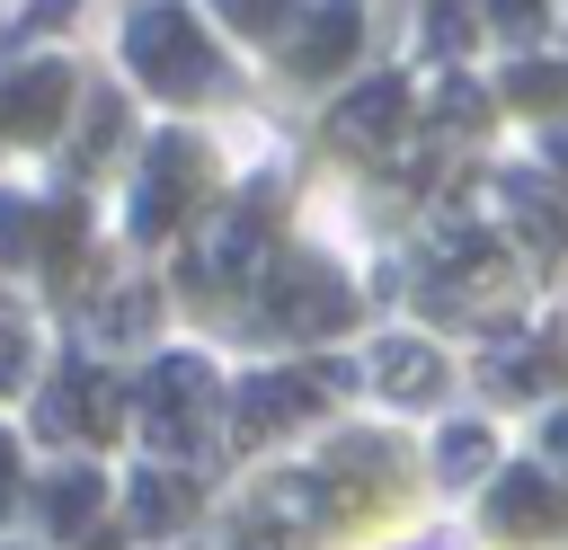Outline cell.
Listing matches in <instances>:
<instances>
[{"mask_svg": "<svg viewBox=\"0 0 568 550\" xmlns=\"http://www.w3.org/2000/svg\"><path fill=\"white\" fill-rule=\"evenodd\" d=\"M124 44H133V71H142L160 98H195V89H213V44L195 35V18H186L178 0H142L133 27H124Z\"/></svg>", "mask_w": 568, "mask_h": 550, "instance_id": "1", "label": "cell"}, {"mask_svg": "<svg viewBox=\"0 0 568 550\" xmlns=\"http://www.w3.org/2000/svg\"><path fill=\"white\" fill-rule=\"evenodd\" d=\"M133 408H142V426H151L169 452H186V444L204 435V417H213V373H204L195 355H169V364H151V373H142Z\"/></svg>", "mask_w": 568, "mask_h": 550, "instance_id": "2", "label": "cell"}, {"mask_svg": "<svg viewBox=\"0 0 568 550\" xmlns=\"http://www.w3.org/2000/svg\"><path fill=\"white\" fill-rule=\"evenodd\" d=\"M275 284H266V310L293 328V337H328L355 302H346V284L337 275H320V266H266Z\"/></svg>", "mask_w": 568, "mask_h": 550, "instance_id": "3", "label": "cell"}, {"mask_svg": "<svg viewBox=\"0 0 568 550\" xmlns=\"http://www.w3.org/2000/svg\"><path fill=\"white\" fill-rule=\"evenodd\" d=\"M186 186H195V142H186V133H160V142H151V169H142V186H133V231L160 240V231L178 222Z\"/></svg>", "mask_w": 568, "mask_h": 550, "instance_id": "4", "label": "cell"}, {"mask_svg": "<svg viewBox=\"0 0 568 550\" xmlns=\"http://www.w3.org/2000/svg\"><path fill=\"white\" fill-rule=\"evenodd\" d=\"M71 426H80V435H115V426H124V390H115L106 373H89V364L44 390V435H71Z\"/></svg>", "mask_w": 568, "mask_h": 550, "instance_id": "5", "label": "cell"}, {"mask_svg": "<svg viewBox=\"0 0 568 550\" xmlns=\"http://www.w3.org/2000/svg\"><path fill=\"white\" fill-rule=\"evenodd\" d=\"M257 248H266V213L257 204H222V222L204 231V248H195V284H240L248 266H257Z\"/></svg>", "mask_w": 568, "mask_h": 550, "instance_id": "6", "label": "cell"}, {"mask_svg": "<svg viewBox=\"0 0 568 550\" xmlns=\"http://www.w3.org/2000/svg\"><path fill=\"white\" fill-rule=\"evenodd\" d=\"M62 98H71V62H27L18 80H0V133H18V142L53 133Z\"/></svg>", "mask_w": 568, "mask_h": 550, "instance_id": "7", "label": "cell"}, {"mask_svg": "<svg viewBox=\"0 0 568 550\" xmlns=\"http://www.w3.org/2000/svg\"><path fill=\"white\" fill-rule=\"evenodd\" d=\"M559 515H568V497H559L541 470H506V479L488 488V523H497V532H515V541L559 532Z\"/></svg>", "mask_w": 568, "mask_h": 550, "instance_id": "8", "label": "cell"}, {"mask_svg": "<svg viewBox=\"0 0 568 550\" xmlns=\"http://www.w3.org/2000/svg\"><path fill=\"white\" fill-rule=\"evenodd\" d=\"M399 124H408V80H364V89L328 115V133H337L346 151H382Z\"/></svg>", "mask_w": 568, "mask_h": 550, "instance_id": "9", "label": "cell"}, {"mask_svg": "<svg viewBox=\"0 0 568 550\" xmlns=\"http://www.w3.org/2000/svg\"><path fill=\"white\" fill-rule=\"evenodd\" d=\"M311 399H320V390H311L302 373H257V381H240V399H231V408H240V435L257 444V435L293 426V417H302Z\"/></svg>", "mask_w": 568, "mask_h": 550, "instance_id": "10", "label": "cell"}, {"mask_svg": "<svg viewBox=\"0 0 568 550\" xmlns=\"http://www.w3.org/2000/svg\"><path fill=\"white\" fill-rule=\"evenodd\" d=\"M355 35H364L355 0H328V9H320V18L302 27V44H293V71H311V80H320V71H337V62L355 53Z\"/></svg>", "mask_w": 568, "mask_h": 550, "instance_id": "11", "label": "cell"}, {"mask_svg": "<svg viewBox=\"0 0 568 550\" xmlns=\"http://www.w3.org/2000/svg\"><path fill=\"white\" fill-rule=\"evenodd\" d=\"M186 515H195V497H186L178 470H142V479H133V523H142V532H178Z\"/></svg>", "mask_w": 568, "mask_h": 550, "instance_id": "12", "label": "cell"}, {"mask_svg": "<svg viewBox=\"0 0 568 550\" xmlns=\"http://www.w3.org/2000/svg\"><path fill=\"white\" fill-rule=\"evenodd\" d=\"M89 515H98V479H89V470L44 479V523H53V532H80Z\"/></svg>", "mask_w": 568, "mask_h": 550, "instance_id": "13", "label": "cell"}, {"mask_svg": "<svg viewBox=\"0 0 568 550\" xmlns=\"http://www.w3.org/2000/svg\"><path fill=\"white\" fill-rule=\"evenodd\" d=\"M444 381V364L426 355V346H382V390H399V399H426Z\"/></svg>", "mask_w": 568, "mask_h": 550, "instance_id": "14", "label": "cell"}, {"mask_svg": "<svg viewBox=\"0 0 568 550\" xmlns=\"http://www.w3.org/2000/svg\"><path fill=\"white\" fill-rule=\"evenodd\" d=\"M0 257H44V222H36V204L27 195H0Z\"/></svg>", "mask_w": 568, "mask_h": 550, "instance_id": "15", "label": "cell"}, {"mask_svg": "<svg viewBox=\"0 0 568 550\" xmlns=\"http://www.w3.org/2000/svg\"><path fill=\"white\" fill-rule=\"evenodd\" d=\"M559 89H568V62H532V71L506 80V98H524V106H550Z\"/></svg>", "mask_w": 568, "mask_h": 550, "instance_id": "16", "label": "cell"}, {"mask_svg": "<svg viewBox=\"0 0 568 550\" xmlns=\"http://www.w3.org/2000/svg\"><path fill=\"white\" fill-rule=\"evenodd\" d=\"M151 319H160V293H151V284H133V293L106 302V328H115V337H133V328H151Z\"/></svg>", "mask_w": 568, "mask_h": 550, "instance_id": "17", "label": "cell"}, {"mask_svg": "<svg viewBox=\"0 0 568 550\" xmlns=\"http://www.w3.org/2000/svg\"><path fill=\"white\" fill-rule=\"evenodd\" d=\"M426 44H435V53H462V44H470V9H462V0H435V9H426Z\"/></svg>", "mask_w": 568, "mask_h": 550, "instance_id": "18", "label": "cell"}, {"mask_svg": "<svg viewBox=\"0 0 568 550\" xmlns=\"http://www.w3.org/2000/svg\"><path fill=\"white\" fill-rule=\"evenodd\" d=\"M213 9H222V18H231V27H248V35H275V27H284V9H293V0H213Z\"/></svg>", "mask_w": 568, "mask_h": 550, "instance_id": "19", "label": "cell"}, {"mask_svg": "<svg viewBox=\"0 0 568 550\" xmlns=\"http://www.w3.org/2000/svg\"><path fill=\"white\" fill-rule=\"evenodd\" d=\"M479 452H488V435H479V426H462V435L444 444V470H479Z\"/></svg>", "mask_w": 568, "mask_h": 550, "instance_id": "20", "label": "cell"}, {"mask_svg": "<svg viewBox=\"0 0 568 550\" xmlns=\"http://www.w3.org/2000/svg\"><path fill=\"white\" fill-rule=\"evenodd\" d=\"M488 18H497V27H515V35H524V27H541V0H488Z\"/></svg>", "mask_w": 568, "mask_h": 550, "instance_id": "21", "label": "cell"}, {"mask_svg": "<svg viewBox=\"0 0 568 550\" xmlns=\"http://www.w3.org/2000/svg\"><path fill=\"white\" fill-rule=\"evenodd\" d=\"M18 373H27V337H18V328H0V390H9Z\"/></svg>", "mask_w": 568, "mask_h": 550, "instance_id": "22", "label": "cell"}, {"mask_svg": "<svg viewBox=\"0 0 568 550\" xmlns=\"http://www.w3.org/2000/svg\"><path fill=\"white\" fill-rule=\"evenodd\" d=\"M9 479H18V452H9V435H0V506H9Z\"/></svg>", "mask_w": 568, "mask_h": 550, "instance_id": "23", "label": "cell"}, {"mask_svg": "<svg viewBox=\"0 0 568 550\" xmlns=\"http://www.w3.org/2000/svg\"><path fill=\"white\" fill-rule=\"evenodd\" d=\"M550 452H559V461H568V408H559V417H550Z\"/></svg>", "mask_w": 568, "mask_h": 550, "instance_id": "24", "label": "cell"}, {"mask_svg": "<svg viewBox=\"0 0 568 550\" xmlns=\"http://www.w3.org/2000/svg\"><path fill=\"white\" fill-rule=\"evenodd\" d=\"M550 160H559V169H568V124H550Z\"/></svg>", "mask_w": 568, "mask_h": 550, "instance_id": "25", "label": "cell"}]
</instances>
